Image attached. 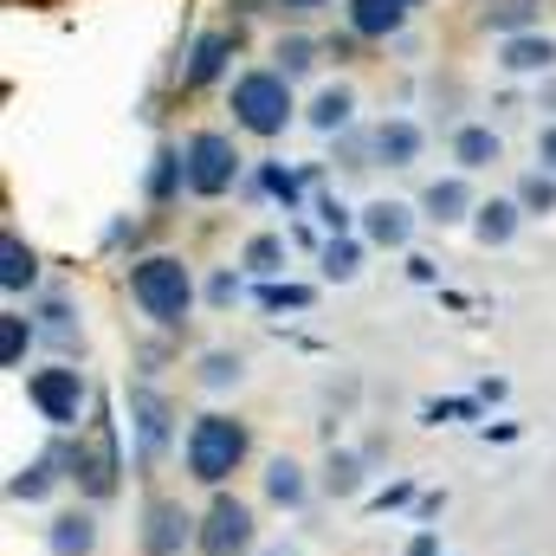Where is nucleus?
Returning a JSON list of instances; mask_svg holds the SVG:
<instances>
[{
  "label": "nucleus",
  "instance_id": "f03ea898",
  "mask_svg": "<svg viewBox=\"0 0 556 556\" xmlns=\"http://www.w3.org/2000/svg\"><path fill=\"white\" fill-rule=\"evenodd\" d=\"M130 298L155 324H181L188 304H194V278H188V266L175 253H155V260H142L137 273H130Z\"/></svg>",
  "mask_w": 556,
  "mask_h": 556
},
{
  "label": "nucleus",
  "instance_id": "0eeeda50",
  "mask_svg": "<svg viewBox=\"0 0 556 556\" xmlns=\"http://www.w3.org/2000/svg\"><path fill=\"white\" fill-rule=\"evenodd\" d=\"M194 531H201V525H194L181 505H168V498H162V505H149V531H142V544H149V556H175Z\"/></svg>",
  "mask_w": 556,
  "mask_h": 556
},
{
  "label": "nucleus",
  "instance_id": "2eb2a0df",
  "mask_svg": "<svg viewBox=\"0 0 556 556\" xmlns=\"http://www.w3.org/2000/svg\"><path fill=\"white\" fill-rule=\"evenodd\" d=\"M420 207H427V220H440V227H446V220H459V214L472 207V194H466V181H453V175H446V181H433V188L420 194Z\"/></svg>",
  "mask_w": 556,
  "mask_h": 556
},
{
  "label": "nucleus",
  "instance_id": "423d86ee",
  "mask_svg": "<svg viewBox=\"0 0 556 556\" xmlns=\"http://www.w3.org/2000/svg\"><path fill=\"white\" fill-rule=\"evenodd\" d=\"M26 395H33V408L52 420V427H72V420L85 415V376L78 369H39L26 382Z\"/></svg>",
  "mask_w": 556,
  "mask_h": 556
},
{
  "label": "nucleus",
  "instance_id": "412c9836",
  "mask_svg": "<svg viewBox=\"0 0 556 556\" xmlns=\"http://www.w3.org/2000/svg\"><path fill=\"white\" fill-rule=\"evenodd\" d=\"M350 111H356V98L337 85V91H324V98L311 104V124H317V130H343V124H350Z\"/></svg>",
  "mask_w": 556,
  "mask_h": 556
},
{
  "label": "nucleus",
  "instance_id": "9d476101",
  "mask_svg": "<svg viewBox=\"0 0 556 556\" xmlns=\"http://www.w3.org/2000/svg\"><path fill=\"white\" fill-rule=\"evenodd\" d=\"M266 498L285 505V511H298V505L311 498V485H304V466H298V459H285V453H278L273 466H266Z\"/></svg>",
  "mask_w": 556,
  "mask_h": 556
},
{
  "label": "nucleus",
  "instance_id": "e433bc0d",
  "mask_svg": "<svg viewBox=\"0 0 556 556\" xmlns=\"http://www.w3.org/2000/svg\"><path fill=\"white\" fill-rule=\"evenodd\" d=\"M266 556H298V551H291V544H278V551H266Z\"/></svg>",
  "mask_w": 556,
  "mask_h": 556
},
{
  "label": "nucleus",
  "instance_id": "f8f14e48",
  "mask_svg": "<svg viewBox=\"0 0 556 556\" xmlns=\"http://www.w3.org/2000/svg\"><path fill=\"white\" fill-rule=\"evenodd\" d=\"M402 0H350V26L363 33V39H382V33H395L402 26Z\"/></svg>",
  "mask_w": 556,
  "mask_h": 556
},
{
  "label": "nucleus",
  "instance_id": "f704fd0d",
  "mask_svg": "<svg viewBox=\"0 0 556 556\" xmlns=\"http://www.w3.org/2000/svg\"><path fill=\"white\" fill-rule=\"evenodd\" d=\"M285 13H311V7H330V0H278Z\"/></svg>",
  "mask_w": 556,
  "mask_h": 556
},
{
  "label": "nucleus",
  "instance_id": "39448f33",
  "mask_svg": "<svg viewBox=\"0 0 556 556\" xmlns=\"http://www.w3.org/2000/svg\"><path fill=\"white\" fill-rule=\"evenodd\" d=\"M253 505H240V498H214L207 505V518H201V531H194V544L201 556H253Z\"/></svg>",
  "mask_w": 556,
  "mask_h": 556
},
{
  "label": "nucleus",
  "instance_id": "4c0bfd02",
  "mask_svg": "<svg viewBox=\"0 0 556 556\" xmlns=\"http://www.w3.org/2000/svg\"><path fill=\"white\" fill-rule=\"evenodd\" d=\"M402 7H415V0H402Z\"/></svg>",
  "mask_w": 556,
  "mask_h": 556
},
{
  "label": "nucleus",
  "instance_id": "2f4dec72",
  "mask_svg": "<svg viewBox=\"0 0 556 556\" xmlns=\"http://www.w3.org/2000/svg\"><path fill=\"white\" fill-rule=\"evenodd\" d=\"M317 214H324V227H330V233H343V227H350V207H343V201H324Z\"/></svg>",
  "mask_w": 556,
  "mask_h": 556
},
{
  "label": "nucleus",
  "instance_id": "72a5a7b5",
  "mask_svg": "<svg viewBox=\"0 0 556 556\" xmlns=\"http://www.w3.org/2000/svg\"><path fill=\"white\" fill-rule=\"evenodd\" d=\"M538 155H544V168H556V124L538 137Z\"/></svg>",
  "mask_w": 556,
  "mask_h": 556
},
{
  "label": "nucleus",
  "instance_id": "cd10ccee",
  "mask_svg": "<svg viewBox=\"0 0 556 556\" xmlns=\"http://www.w3.org/2000/svg\"><path fill=\"white\" fill-rule=\"evenodd\" d=\"M492 26H505V33L518 39V26H531V0H505V7H492Z\"/></svg>",
  "mask_w": 556,
  "mask_h": 556
},
{
  "label": "nucleus",
  "instance_id": "b1692460",
  "mask_svg": "<svg viewBox=\"0 0 556 556\" xmlns=\"http://www.w3.org/2000/svg\"><path fill=\"white\" fill-rule=\"evenodd\" d=\"M324 485H330L337 498H350V492L363 485V466H356V453H330V466H324Z\"/></svg>",
  "mask_w": 556,
  "mask_h": 556
},
{
  "label": "nucleus",
  "instance_id": "393cba45",
  "mask_svg": "<svg viewBox=\"0 0 556 556\" xmlns=\"http://www.w3.org/2000/svg\"><path fill=\"white\" fill-rule=\"evenodd\" d=\"M518 207H531V214H551V207H556V181H551V175H525V188H518Z\"/></svg>",
  "mask_w": 556,
  "mask_h": 556
},
{
  "label": "nucleus",
  "instance_id": "20e7f679",
  "mask_svg": "<svg viewBox=\"0 0 556 556\" xmlns=\"http://www.w3.org/2000/svg\"><path fill=\"white\" fill-rule=\"evenodd\" d=\"M233 175H240L233 137H220V130H201V137L181 149V181H188L194 194H227V188H233Z\"/></svg>",
  "mask_w": 556,
  "mask_h": 556
},
{
  "label": "nucleus",
  "instance_id": "7ed1b4c3",
  "mask_svg": "<svg viewBox=\"0 0 556 556\" xmlns=\"http://www.w3.org/2000/svg\"><path fill=\"white\" fill-rule=\"evenodd\" d=\"M233 117L253 137H278L291 124V85H285V72H247L233 85Z\"/></svg>",
  "mask_w": 556,
  "mask_h": 556
},
{
  "label": "nucleus",
  "instance_id": "6ab92c4d",
  "mask_svg": "<svg viewBox=\"0 0 556 556\" xmlns=\"http://www.w3.org/2000/svg\"><path fill=\"white\" fill-rule=\"evenodd\" d=\"M220 65H227V33H207V39L194 46V59H188V85L220 78Z\"/></svg>",
  "mask_w": 556,
  "mask_h": 556
},
{
  "label": "nucleus",
  "instance_id": "5701e85b",
  "mask_svg": "<svg viewBox=\"0 0 556 556\" xmlns=\"http://www.w3.org/2000/svg\"><path fill=\"white\" fill-rule=\"evenodd\" d=\"M26 343H33V324H26V317H0V363H7V369H20Z\"/></svg>",
  "mask_w": 556,
  "mask_h": 556
},
{
  "label": "nucleus",
  "instance_id": "4468645a",
  "mask_svg": "<svg viewBox=\"0 0 556 556\" xmlns=\"http://www.w3.org/2000/svg\"><path fill=\"white\" fill-rule=\"evenodd\" d=\"M376 155H382L389 168H408V162L420 155V130L408 124V117H395V124H382V130H376Z\"/></svg>",
  "mask_w": 556,
  "mask_h": 556
},
{
  "label": "nucleus",
  "instance_id": "aec40b11",
  "mask_svg": "<svg viewBox=\"0 0 556 556\" xmlns=\"http://www.w3.org/2000/svg\"><path fill=\"white\" fill-rule=\"evenodd\" d=\"M52 466H59V459H33V466H20V472L7 479V492H13V498H26V505H33V498H46V492H52V479H59Z\"/></svg>",
  "mask_w": 556,
  "mask_h": 556
},
{
  "label": "nucleus",
  "instance_id": "dca6fc26",
  "mask_svg": "<svg viewBox=\"0 0 556 556\" xmlns=\"http://www.w3.org/2000/svg\"><path fill=\"white\" fill-rule=\"evenodd\" d=\"M33 278H39V266H33V253H26V240L7 233V240H0V285H7V291H26Z\"/></svg>",
  "mask_w": 556,
  "mask_h": 556
},
{
  "label": "nucleus",
  "instance_id": "f3484780",
  "mask_svg": "<svg viewBox=\"0 0 556 556\" xmlns=\"http://www.w3.org/2000/svg\"><path fill=\"white\" fill-rule=\"evenodd\" d=\"M511 233H518V201H485L479 207V240L485 247H505Z\"/></svg>",
  "mask_w": 556,
  "mask_h": 556
},
{
  "label": "nucleus",
  "instance_id": "bb28decb",
  "mask_svg": "<svg viewBox=\"0 0 556 556\" xmlns=\"http://www.w3.org/2000/svg\"><path fill=\"white\" fill-rule=\"evenodd\" d=\"M260 304H266V311H298V304H311V291H304V285H266Z\"/></svg>",
  "mask_w": 556,
  "mask_h": 556
},
{
  "label": "nucleus",
  "instance_id": "a878e982",
  "mask_svg": "<svg viewBox=\"0 0 556 556\" xmlns=\"http://www.w3.org/2000/svg\"><path fill=\"white\" fill-rule=\"evenodd\" d=\"M324 273L330 278H356V240H330V247H324Z\"/></svg>",
  "mask_w": 556,
  "mask_h": 556
},
{
  "label": "nucleus",
  "instance_id": "7c9ffc66",
  "mask_svg": "<svg viewBox=\"0 0 556 556\" xmlns=\"http://www.w3.org/2000/svg\"><path fill=\"white\" fill-rule=\"evenodd\" d=\"M278 59H285V78H291V72H304V65H311V46H304V39H291V46H278Z\"/></svg>",
  "mask_w": 556,
  "mask_h": 556
},
{
  "label": "nucleus",
  "instance_id": "c85d7f7f",
  "mask_svg": "<svg viewBox=\"0 0 556 556\" xmlns=\"http://www.w3.org/2000/svg\"><path fill=\"white\" fill-rule=\"evenodd\" d=\"M278 260H285L278 240H253V247H247V266H253V273H278Z\"/></svg>",
  "mask_w": 556,
  "mask_h": 556
},
{
  "label": "nucleus",
  "instance_id": "a211bd4d",
  "mask_svg": "<svg viewBox=\"0 0 556 556\" xmlns=\"http://www.w3.org/2000/svg\"><path fill=\"white\" fill-rule=\"evenodd\" d=\"M453 155H459V168H492V162H498V137L472 124V130L453 137Z\"/></svg>",
  "mask_w": 556,
  "mask_h": 556
},
{
  "label": "nucleus",
  "instance_id": "473e14b6",
  "mask_svg": "<svg viewBox=\"0 0 556 556\" xmlns=\"http://www.w3.org/2000/svg\"><path fill=\"white\" fill-rule=\"evenodd\" d=\"M408 498H415V485H389V492L376 498V511H389V505H408Z\"/></svg>",
  "mask_w": 556,
  "mask_h": 556
},
{
  "label": "nucleus",
  "instance_id": "9b49d317",
  "mask_svg": "<svg viewBox=\"0 0 556 556\" xmlns=\"http://www.w3.org/2000/svg\"><path fill=\"white\" fill-rule=\"evenodd\" d=\"M130 415H137L142 453H162V446H168V408H162V395L137 389V395H130Z\"/></svg>",
  "mask_w": 556,
  "mask_h": 556
},
{
  "label": "nucleus",
  "instance_id": "4be33fe9",
  "mask_svg": "<svg viewBox=\"0 0 556 556\" xmlns=\"http://www.w3.org/2000/svg\"><path fill=\"white\" fill-rule=\"evenodd\" d=\"M240 376H247V363H240V356H227V350L201 356V389H233Z\"/></svg>",
  "mask_w": 556,
  "mask_h": 556
},
{
  "label": "nucleus",
  "instance_id": "f257e3e1",
  "mask_svg": "<svg viewBox=\"0 0 556 556\" xmlns=\"http://www.w3.org/2000/svg\"><path fill=\"white\" fill-rule=\"evenodd\" d=\"M188 472L201 479V485H227L240 466H247V453H253V433H247V420L233 415H201L188 427Z\"/></svg>",
  "mask_w": 556,
  "mask_h": 556
},
{
  "label": "nucleus",
  "instance_id": "c756f323",
  "mask_svg": "<svg viewBox=\"0 0 556 556\" xmlns=\"http://www.w3.org/2000/svg\"><path fill=\"white\" fill-rule=\"evenodd\" d=\"M266 188H273L278 201H285V207L298 201V175H285V168H266Z\"/></svg>",
  "mask_w": 556,
  "mask_h": 556
},
{
  "label": "nucleus",
  "instance_id": "ddd939ff",
  "mask_svg": "<svg viewBox=\"0 0 556 556\" xmlns=\"http://www.w3.org/2000/svg\"><path fill=\"white\" fill-rule=\"evenodd\" d=\"M505 65H511V72H551L556 65V39H544V33H518V39H505Z\"/></svg>",
  "mask_w": 556,
  "mask_h": 556
},
{
  "label": "nucleus",
  "instance_id": "6e6552de",
  "mask_svg": "<svg viewBox=\"0 0 556 556\" xmlns=\"http://www.w3.org/2000/svg\"><path fill=\"white\" fill-rule=\"evenodd\" d=\"M46 551L52 556H91L98 551V518L91 511H59L46 525Z\"/></svg>",
  "mask_w": 556,
  "mask_h": 556
},
{
  "label": "nucleus",
  "instance_id": "1a4fd4ad",
  "mask_svg": "<svg viewBox=\"0 0 556 556\" xmlns=\"http://www.w3.org/2000/svg\"><path fill=\"white\" fill-rule=\"evenodd\" d=\"M363 233H369L376 247H408L415 214H408L402 201H369V207H363Z\"/></svg>",
  "mask_w": 556,
  "mask_h": 556
},
{
  "label": "nucleus",
  "instance_id": "c9c22d12",
  "mask_svg": "<svg viewBox=\"0 0 556 556\" xmlns=\"http://www.w3.org/2000/svg\"><path fill=\"white\" fill-rule=\"evenodd\" d=\"M408 556H433V531H420L415 544H408Z\"/></svg>",
  "mask_w": 556,
  "mask_h": 556
}]
</instances>
